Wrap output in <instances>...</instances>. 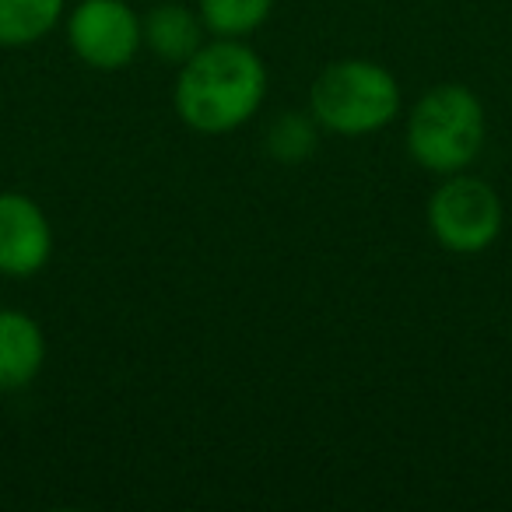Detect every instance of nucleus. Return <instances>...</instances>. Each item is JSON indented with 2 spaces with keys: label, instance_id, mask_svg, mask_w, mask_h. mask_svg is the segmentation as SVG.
Segmentation results:
<instances>
[{
  "label": "nucleus",
  "instance_id": "obj_1",
  "mask_svg": "<svg viewBox=\"0 0 512 512\" xmlns=\"http://www.w3.org/2000/svg\"><path fill=\"white\" fill-rule=\"evenodd\" d=\"M176 71V116L204 137L246 127L267 99V64L246 39H207Z\"/></svg>",
  "mask_w": 512,
  "mask_h": 512
},
{
  "label": "nucleus",
  "instance_id": "obj_2",
  "mask_svg": "<svg viewBox=\"0 0 512 512\" xmlns=\"http://www.w3.org/2000/svg\"><path fill=\"white\" fill-rule=\"evenodd\" d=\"M488 137L484 106L467 85L446 81L414 102L407 116V151L425 172L453 176L477 162Z\"/></svg>",
  "mask_w": 512,
  "mask_h": 512
},
{
  "label": "nucleus",
  "instance_id": "obj_3",
  "mask_svg": "<svg viewBox=\"0 0 512 512\" xmlns=\"http://www.w3.org/2000/svg\"><path fill=\"white\" fill-rule=\"evenodd\" d=\"M400 81L376 60H334L309 88V113L320 130L341 137H369L386 130L400 113Z\"/></svg>",
  "mask_w": 512,
  "mask_h": 512
},
{
  "label": "nucleus",
  "instance_id": "obj_4",
  "mask_svg": "<svg viewBox=\"0 0 512 512\" xmlns=\"http://www.w3.org/2000/svg\"><path fill=\"white\" fill-rule=\"evenodd\" d=\"M505 225V207L495 186L477 176L453 172L428 197V228L449 253L474 256L495 246Z\"/></svg>",
  "mask_w": 512,
  "mask_h": 512
},
{
  "label": "nucleus",
  "instance_id": "obj_5",
  "mask_svg": "<svg viewBox=\"0 0 512 512\" xmlns=\"http://www.w3.org/2000/svg\"><path fill=\"white\" fill-rule=\"evenodd\" d=\"M71 53L92 71H123L144 50L141 15L127 0H78L64 15Z\"/></svg>",
  "mask_w": 512,
  "mask_h": 512
},
{
  "label": "nucleus",
  "instance_id": "obj_6",
  "mask_svg": "<svg viewBox=\"0 0 512 512\" xmlns=\"http://www.w3.org/2000/svg\"><path fill=\"white\" fill-rule=\"evenodd\" d=\"M53 256V225L36 197L0 190V274L32 278Z\"/></svg>",
  "mask_w": 512,
  "mask_h": 512
},
{
  "label": "nucleus",
  "instance_id": "obj_7",
  "mask_svg": "<svg viewBox=\"0 0 512 512\" xmlns=\"http://www.w3.org/2000/svg\"><path fill=\"white\" fill-rule=\"evenodd\" d=\"M46 334L25 309H0V393L25 390L43 372Z\"/></svg>",
  "mask_w": 512,
  "mask_h": 512
},
{
  "label": "nucleus",
  "instance_id": "obj_8",
  "mask_svg": "<svg viewBox=\"0 0 512 512\" xmlns=\"http://www.w3.org/2000/svg\"><path fill=\"white\" fill-rule=\"evenodd\" d=\"M144 50L169 67H183L200 46L207 43V29L200 22V11L186 8L179 0H162L141 18Z\"/></svg>",
  "mask_w": 512,
  "mask_h": 512
},
{
  "label": "nucleus",
  "instance_id": "obj_9",
  "mask_svg": "<svg viewBox=\"0 0 512 512\" xmlns=\"http://www.w3.org/2000/svg\"><path fill=\"white\" fill-rule=\"evenodd\" d=\"M67 15V0H0V46L22 50L46 39Z\"/></svg>",
  "mask_w": 512,
  "mask_h": 512
},
{
  "label": "nucleus",
  "instance_id": "obj_10",
  "mask_svg": "<svg viewBox=\"0 0 512 512\" xmlns=\"http://www.w3.org/2000/svg\"><path fill=\"white\" fill-rule=\"evenodd\" d=\"M197 11L207 36L246 39L267 25L274 0H197Z\"/></svg>",
  "mask_w": 512,
  "mask_h": 512
},
{
  "label": "nucleus",
  "instance_id": "obj_11",
  "mask_svg": "<svg viewBox=\"0 0 512 512\" xmlns=\"http://www.w3.org/2000/svg\"><path fill=\"white\" fill-rule=\"evenodd\" d=\"M316 130H320V123L313 120V113H281L267 127L264 148L274 162H285V165L306 162L316 151V141H320Z\"/></svg>",
  "mask_w": 512,
  "mask_h": 512
}]
</instances>
